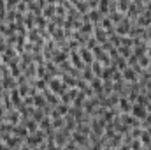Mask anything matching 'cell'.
<instances>
[{
    "instance_id": "cell-4",
    "label": "cell",
    "mask_w": 151,
    "mask_h": 150,
    "mask_svg": "<svg viewBox=\"0 0 151 150\" xmlns=\"http://www.w3.org/2000/svg\"><path fill=\"white\" fill-rule=\"evenodd\" d=\"M70 62L74 64L77 69H84V62L81 60V57H79V53H77L76 50H72V51H70Z\"/></svg>"
},
{
    "instance_id": "cell-24",
    "label": "cell",
    "mask_w": 151,
    "mask_h": 150,
    "mask_svg": "<svg viewBox=\"0 0 151 150\" xmlns=\"http://www.w3.org/2000/svg\"><path fill=\"white\" fill-rule=\"evenodd\" d=\"M146 85H148V90H150V92H151V81H148Z\"/></svg>"
},
{
    "instance_id": "cell-9",
    "label": "cell",
    "mask_w": 151,
    "mask_h": 150,
    "mask_svg": "<svg viewBox=\"0 0 151 150\" xmlns=\"http://www.w3.org/2000/svg\"><path fill=\"white\" fill-rule=\"evenodd\" d=\"M34 104H35V108H46V101H44V97L40 95V94H34Z\"/></svg>"
},
{
    "instance_id": "cell-14",
    "label": "cell",
    "mask_w": 151,
    "mask_h": 150,
    "mask_svg": "<svg viewBox=\"0 0 151 150\" xmlns=\"http://www.w3.org/2000/svg\"><path fill=\"white\" fill-rule=\"evenodd\" d=\"M27 129H28V133H32V134H35L39 129H37V122L35 120H28L27 122Z\"/></svg>"
},
{
    "instance_id": "cell-13",
    "label": "cell",
    "mask_w": 151,
    "mask_h": 150,
    "mask_svg": "<svg viewBox=\"0 0 151 150\" xmlns=\"http://www.w3.org/2000/svg\"><path fill=\"white\" fill-rule=\"evenodd\" d=\"M139 141H141L142 145H146V147H151V136L148 134V133H142L141 138H139Z\"/></svg>"
},
{
    "instance_id": "cell-5",
    "label": "cell",
    "mask_w": 151,
    "mask_h": 150,
    "mask_svg": "<svg viewBox=\"0 0 151 150\" xmlns=\"http://www.w3.org/2000/svg\"><path fill=\"white\" fill-rule=\"evenodd\" d=\"M12 134L18 136V138H28V129L23 127V125H18V127L12 129Z\"/></svg>"
},
{
    "instance_id": "cell-11",
    "label": "cell",
    "mask_w": 151,
    "mask_h": 150,
    "mask_svg": "<svg viewBox=\"0 0 151 150\" xmlns=\"http://www.w3.org/2000/svg\"><path fill=\"white\" fill-rule=\"evenodd\" d=\"M83 36H86V34H91L93 32V25L88 21V23H83V27H81V30H79Z\"/></svg>"
},
{
    "instance_id": "cell-21",
    "label": "cell",
    "mask_w": 151,
    "mask_h": 150,
    "mask_svg": "<svg viewBox=\"0 0 151 150\" xmlns=\"http://www.w3.org/2000/svg\"><path fill=\"white\" fill-rule=\"evenodd\" d=\"M63 124H65V120H63V118H55V122H53L51 125H53L55 129H60V125L63 127Z\"/></svg>"
},
{
    "instance_id": "cell-6",
    "label": "cell",
    "mask_w": 151,
    "mask_h": 150,
    "mask_svg": "<svg viewBox=\"0 0 151 150\" xmlns=\"http://www.w3.org/2000/svg\"><path fill=\"white\" fill-rule=\"evenodd\" d=\"M95 39H97V41H99L100 44H104V42L107 41V34H106V32H104V30H102V28H100L99 25L95 27Z\"/></svg>"
},
{
    "instance_id": "cell-3",
    "label": "cell",
    "mask_w": 151,
    "mask_h": 150,
    "mask_svg": "<svg viewBox=\"0 0 151 150\" xmlns=\"http://www.w3.org/2000/svg\"><path fill=\"white\" fill-rule=\"evenodd\" d=\"M132 111H134V117H135V118H146V117H148L146 106H141V104H134V106H132Z\"/></svg>"
},
{
    "instance_id": "cell-26",
    "label": "cell",
    "mask_w": 151,
    "mask_h": 150,
    "mask_svg": "<svg viewBox=\"0 0 151 150\" xmlns=\"http://www.w3.org/2000/svg\"><path fill=\"white\" fill-rule=\"evenodd\" d=\"M4 150H11V149H9V147H4Z\"/></svg>"
},
{
    "instance_id": "cell-12",
    "label": "cell",
    "mask_w": 151,
    "mask_h": 150,
    "mask_svg": "<svg viewBox=\"0 0 151 150\" xmlns=\"http://www.w3.org/2000/svg\"><path fill=\"white\" fill-rule=\"evenodd\" d=\"M99 12L100 14H109V2H99Z\"/></svg>"
},
{
    "instance_id": "cell-25",
    "label": "cell",
    "mask_w": 151,
    "mask_h": 150,
    "mask_svg": "<svg viewBox=\"0 0 151 150\" xmlns=\"http://www.w3.org/2000/svg\"><path fill=\"white\" fill-rule=\"evenodd\" d=\"M4 147H5V145H2V141H0V150H4Z\"/></svg>"
},
{
    "instance_id": "cell-18",
    "label": "cell",
    "mask_w": 151,
    "mask_h": 150,
    "mask_svg": "<svg viewBox=\"0 0 151 150\" xmlns=\"http://www.w3.org/2000/svg\"><path fill=\"white\" fill-rule=\"evenodd\" d=\"M118 53H121V55H125V57L128 58V57L132 55V50H130V48H125V46H119V48H118Z\"/></svg>"
},
{
    "instance_id": "cell-20",
    "label": "cell",
    "mask_w": 151,
    "mask_h": 150,
    "mask_svg": "<svg viewBox=\"0 0 151 150\" xmlns=\"http://www.w3.org/2000/svg\"><path fill=\"white\" fill-rule=\"evenodd\" d=\"M56 111L60 113V117H63V115H67V111H69V108H67L65 104H58V106H56Z\"/></svg>"
},
{
    "instance_id": "cell-8",
    "label": "cell",
    "mask_w": 151,
    "mask_h": 150,
    "mask_svg": "<svg viewBox=\"0 0 151 150\" xmlns=\"http://www.w3.org/2000/svg\"><path fill=\"white\" fill-rule=\"evenodd\" d=\"M118 104H119V108L123 110V113H127V111H130V110H132V103H130L127 97H121Z\"/></svg>"
},
{
    "instance_id": "cell-23",
    "label": "cell",
    "mask_w": 151,
    "mask_h": 150,
    "mask_svg": "<svg viewBox=\"0 0 151 150\" xmlns=\"http://www.w3.org/2000/svg\"><path fill=\"white\" fill-rule=\"evenodd\" d=\"M127 60H128V64H130V67H134V66L137 64V57H135L134 53H132V55H130V57H128Z\"/></svg>"
},
{
    "instance_id": "cell-1",
    "label": "cell",
    "mask_w": 151,
    "mask_h": 150,
    "mask_svg": "<svg viewBox=\"0 0 151 150\" xmlns=\"http://www.w3.org/2000/svg\"><path fill=\"white\" fill-rule=\"evenodd\" d=\"M49 90L55 94V95H63L67 92V85L60 79V78H53L49 81Z\"/></svg>"
},
{
    "instance_id": "cell-19",
    "label": "cell",
    "mask_w": 151,
    "mask_h": 150,
    "mask_svg": "<svg viewBox=\"0 0 151 150\" xmlns=\"http://www.w3.org/2000/svg\"><path fill=\"white\" fill-rule=\"evenodd\" d=\"M142 149V143L139 140H132L130 141V150H141Z\"/></svg>"
},
{
    "instance_id": "cell-22",
    "label": "cell",
    "mask_w": 151,
    "mask_h": 150,
    "mask_svg": "<svg viewBox=\"0 0 151 150\" xmlns=\"http://www.w3.org/2000/svg\"><path fill=\"white\" fill-rule=\"evenodd\" d=\"M46 88V81L44 79H37L35 81V90H44Z\"/></svg>"
},
{
    "instance_id": "cell-7",
    "label": "cell",
    "mask_w": 151,
    "mask_h": 150,
    "mask_svg": "<svg viewBox=\"0 0 151 150\" xmlns=\"http://www.w3.org/2000/svg\"><path fill=\"white\" fill-rule=\"evenodd\" d=\"M121 76H123L125 79H128V81H134V79H137V74H135V71H134L132 67H127V69L121 73Z\"/></svg>"
},
{
    "instance_id": "cell-27",
    "label": "cell",
    "mask_w": 151,
    "mask_h": 150,
    "mask_svg": "<svg viewBox=\"0 0 151 150\" xmlns=\"http://www.w3.org/2000/svg\"><path fill=\"white\" fill-rule=\"evenodd\" d=\"M141 150H144V149H141Z\"/></svg>"
},
{
    "instance_id": "cell-15",
    "label": "cell",
    "mask_w": 151,
    "mask_h": 150,
    "mask_svg": "<svg viewBox=\"0 0 151 150\" xmlns=\"http://www.w3.org/2000/svg\"><path fill=\"white\" fill-rule=\"evenodd\" d=\"M5 120H7V124H16V122H19V117L16 115V111H9Z\"/></svg>"
},
{
    "instance_id": "cell-17",
    "label": "cell",
    "mask_w": 151,
    "mask_h": 150,
    "mask_svg": "<svg viewBox=\"0 0 151 150\" xmlns=\"http://www.w3.org/2000/svg\"><path fill=\"white\" fill-rule=\"evenodd\" d=\"M150 57H148V55H142V57H141V58H139V66H141V67H142V69H144V67H146V69H148V66H150Z\"/></svg>"
},
{
    "instance_id": "cell-2",
    "label": "cell",
    "mask_w": 151,
    "mask_h": 150,
    "mask_svg": "<svg viewBox=\"0 0 151 150\" xmlns=\"http://www.w3.org/2000/svg\"><path fill=\"white\" fill-rule=\"evenodd\" d=\"M79 57H81V60H83L84 64H88V66H91V64H93V53H91L88 48H81Z\"/></svg>"
},
{
    "instance_id": "cell-16",
    "label": "cell",
    "mask_w": 151,
    "mask_h": 150,
    "mask_svg": "<svg viewBox=\"0 0 151 150\" xmlns=\"http://www.w3.org/2000/svg\"><path fill=\"white\" fill-rule=\"evenodd\" d=\"M88 18H90V21H99V20H102L104 16H102L99 11H91V12H88Z\"/></svg>"
},
{
    "instance_id": "cell-10",
    "label": "cell",
    "mask_w": 151,
    "mask_h": 150,
    "mask_svg": "<svg viewBox=\"0 0 151 150\" xmlns=\"http://www.w3.org/2000/svg\"><path fill=\"white\" fill-rule=\"evenodd\" d=\"M91 71H93L95 74L99 76V78H102V74H104V69H102V64H100V62H97V60H93V64H91Z\"/></svg>"
}]
</instances>
